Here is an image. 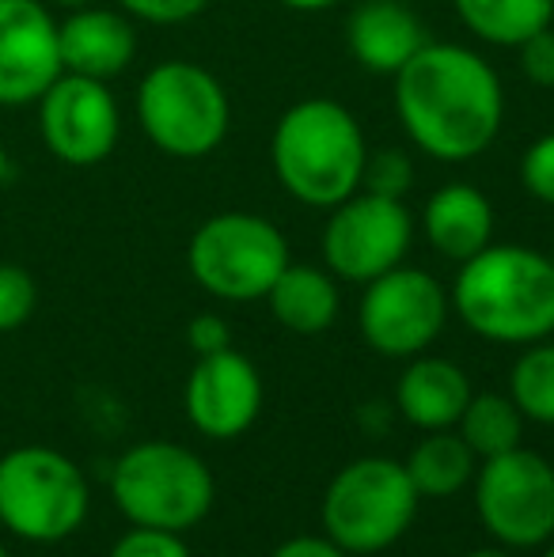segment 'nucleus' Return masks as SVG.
<instances>
[{"mask_svg":"<svg viewBox=\"0 0 554 557\" xmlns=\"http://www.w3.org/2000/svg\"><path fill=\"white\" fill-rule=\"evenodd\" d=\"M395 117L418 152L441 163L482 156L502 133L505 91L494 65L459 42H426L392 76Z\"/></svg>","mask_w":554,"mask_h":557,"instance_id":"nucleus-1","label":"nucleus"},{"mask_svg":"<svg viewBox=\"0 0 554 557\" xmlns=\"http://www.w3.org/2000/svg\"><path fill=\"white\" fill-rule=\"evenodd\" d=\"M452 311L487 342L532 345L554 334V258L520 243H490L459 262Z\"/></svg>","mask_w":554,"mask_h":557,"instance_id":"nucleus-2","label":"nucleus"},{"mask_svg":"<svg viewBox=\"0 0 554 557\" xmlns=\"http://www.w3.org/2000/svg\"><path fill=\"white\" fill-rule=\"evenodd\" d=\"M365 140L361 122L338 99L311 96L293 103L270 133V168L278 186L308 209H334L361 190Z\"/></svg>","mask_w":554,"mask_h":557,"instance_id":"nucleus-3","label":"nucleus"},{"mask_svg":"<svg viewBox=\"0 0 554 557\" xmlns=\"http://www.w3.org/2000/svg\"><path fill=\"white\" fill-rule=\"evenodd\" d=\"M111 497L134 528L183 535L213 512L217 482L198 451L171 441H145L114 462Z\"/></svg>","mask_w":554,"mask_h":557,"instance_id":"nucleus-4","label":"nucleus"},{"mask_svg":"<svg viewBox=\"0 0 554 557\" xmlns=\"http://www.w3.org/2000/svg\"><path fill=\"white\" fill-rule=\"evenodd\" d=\"M418 490L407 462L387 455L354 459L331 478L323 493V535L346 554H384L410 531L418 516Z\"/></svg>","mask_w":554,"mask_h":557,"instance_id":"nucleus-5","label":"nucleus"},{"mask_svg":"<svg viewBox=\"0 0 554 557\" xmlns=\"http://www.w3.org/2000/svg\"><path fill=\"white\" fill-rule=\"evenodd\" d=\"M137 122L163 156L201 160L229 137L232 103L224 84L206 65L175 58L140 76Z\"/></svg>","mask_w":554,"mask_h":557,"instance_id":"nucleus-6","label":"nucleus"},{"mask_svg":"<svg viewBox=\"0 0 554 557\" xmlns=\"http://www.w3.org/2000/svg\"><path fill=\"white\" fill-rule=\"evenodd\" d=\"M88 478L53 447H15L0 459V528L23 543H65L88 520Z\"/></svg>","mask_w":554,"mask_h":557,"instance_id":"nucleus-7","label":"nucleus"},{"mask_svg":"<svg viewBox=\"0 0 554 557\" xmlns=\"http://www.w3.org/2000/svg\"><path fill=\"white\" fill-rule=\"evenodd\" d=\"M186 265L213 300H267L270 285L288 265V239L267 216L217 213L190 235Z\"/></svg>","mask_w":554,"mask_h":557,"instance_id":"nucleus-8","label":"nucleus"},{"mask_svg":"<svg viewBox=\"0 0 554 557\" xmlns=\"http://www.w3.org/2000/svg\"><path fill=\"white\" fill-rule=\"evenodd\" d=\"M475 512L487 535L509 550H535L554 539V467L540 451L513 447L475 470Z\"/></svg>","mask_w":554,"mask_h":557,"instance_id":"nucleus-9","label":"nucleus"},{"mask_svg":"<svg viewBox=\"0 0 554 557\" xmlns=\"http://www.w3.org/2000/svg\"><path fill=\"white\" fill-rule=\"evenodd\" d=\"M448 288L418 265H395L365 285L357 304V326L369 349L387 360H410L426 352L448 323Z\"/></svg>","mask_w":554,"mask_h":557,"instance_id":"nucleus-10","label":"nucleus"},{"mask_svg":"<svg viewBox=\"0 0 554 557\" xmlns=\"http://www.w3.org/2000/svg\"><path fill=\"white\" fill-rule=\"evenodd\" d=\"M327 213L331 216L323 227V262L338 281L369 285L372 277L407 262L415 243V216L407 201L357 190Z\"/></svg>","mask_w":554,"mask_h":557,"instance_id":"nucleus-11","label":"nucleus"},{"mask_svg":"<svg viewBox=\"0 0 554 557\" xmlns=\"http://www.w3.org/2000/svg\"><path fill=\"white\" fill-rule=\"evenodd\" d=\"M38 133L53 160L96 168L119 148L122 111L107 81L61 73L38 99Z\"/></svg>","mask_w":554,"mask_h":557,"instance_id":"nucleus-12","label":"nucleus"},{"mask_svg":"<svg viewBox=\"0 0 554 557\" xmlns=\"http://www.w3.org/2000/svg\"><path fill=\"white\" fill-rule=\"evenodd\" d=\"M186 421L209 441H236L262 413V375L244 352L221 349L198 357L183 391Z\"/></svg>","mask_w":554,"mask_h":557,"instance_id":"nucleus-13","label":"nucleus"},{"mask_svg":"<svg viewBox=\"0 0 554 557\" xmlns=\"http://www.w3.org/2000/svg\"><path fill=\"white\" fill-rule=\"evenodd\" d=\"M61 69L58 20L42 0H0V107H30Z\"/></svg>","mask_w":554,"mask_h":557,"instance_id":"nucleus-14","label":"nucleus"},{"mask_svg":"<svg viewBox=\"0 0 554 557\" xmlns=\"http://www.w3.org/2000/svg\"><path fill=\"white\" fill-rule=\"evenodd\" d=\"M61 69L91 81H114L137 58V30L126 12L114 8H73L58 23Z\"/></svg>","mask_w":554,"mask_h":557,"instance_id":"nucleus-15","label":"nucleus"},{"mask_svg":"<svg viewBox=\"0 0 554 557\" xmlns=\"http://www.w3.org/2000/svg\"><path fill=\"white\" fill-rule=\"evenodd\" d=\"M418 12L403 0H361L346 20V46L372 76H395L426 46Z\"/></svg>","mask_w":554,"mask_h":557,"instance_id":"nucleus-16","label":"nucleus"},{"mask_svg":"<svg viewBox=\"0 0 554 557\" xmlns=\"http://www.w3.org/2000/svg\"><path fill=\"white\" fill-rule=\"evenodd\" d=\"M471 395V380H467V372L456 360L426 357V352L410 357L399 383H395V406L421 433L456 429Z\"/></svg>","mask_w":554,"mask_h":557,"instance_id":"nucleus-17","label":"nucleus"},{"mask_svg":"<svg viewBox=\"0 0 554 557\" xmlns=\"http://www.w3.org/2000/svg\"><path fill=\"white\" fill-rule=\"evenodd\" d=\"M421 232L441 258L467 262L494 243V206L479 186L448 183L429 194L421 209Z\"/></svg>","mask_w":554,"mask_h":557,"instance_id":"nucleus-18","label":"nucleus"},{"mask_svg":"<svg viewBox=\"0 0 554 557\" xmlns=\"http://www.w3.org/2000/svg\"><path fill=\"white\" fill-rule=\"evenodd\" d=\"M270 315L278 319L285 331L293 334H323L334 326L342 311V293H338V277L331 270H319V265H304V262H288L278 273V281L267 293Z\"/></svg>","mask_w":554,"mask_h":557,"instance_id":"nucleus-19","label":"nucleus"},{"mask_svg":"<svg viewBox=\"0 0 554 557\" xmlns=\"http://www.w3.org/2000/svg\"><path fill=\"white\" fill-rule=\"evenodd\" d=\"M475 470H479V455L452 429L426 433L407 459V474L418 497H456L475 482Z\"/></svg>","mask_w":554,"mask_h":557,"instance_id":"nucleus-20","label":"nucleus"},{"mask_svg":"<svg viewBox=\"0 0 554 557\" xmlns=\"http://www.w3.org/2000/svg\"><path fill=\"white\" fill-rule=\"evenodd\" d=\"M452 8L479 42L502 50H517L554 23V0H452Z\"/></svg>","mask_w":554,"mask_h":557,"instance_id":"nucleus-21","label":"nucleus"},{"mask_svg":"<svg viewBox=\"0 0 554 557\" xmlns=\"http://www.w3.org/2000/svg\"><path fill=\"white\" fill-rule=\"evenodd\" d=\"M456 433L464 436L479 459H494V455L520 447V441H525V413L517 410V403L509 395L487 391V395H471Z\"/></svg>","mask_w":554,"mask_h":557,"instance_id":"nucleus-22","label":"nucleus"},{"mask_svg":"<svg viewBox=\"0 0 554 557\" xmlns=\"http://www.w3.org/2000/svg\"><path fill=\"white\" fill-rule=\"evenodd\" d=\"M509 398L525 421L535 425H554V342H532L525 345L509 372Z\"/></svg>","mask_w":554,"mask_h":557,"instance_id":"nucleus-23","label":"nucleus"},{"mask_svg":"<svg viewBox=\"0 0 554 557\" xmlns=\"http://www.w3.org/2000/svg\"><path fill=\"white\" fill-rule=\"evenodd\" d=\"M415 186V163L403 148H380V152L365 156L361 171V190L380 194V198L403 201Z\"/></svg>","mask_w":554,"mask_h":557,"instance_id":"nucleus-24","label":"nucleus"},{"mask_svg":"<svg viewBox=\"0 0 554 557\" xmlns=\"http://www.w3.org/2000/svg\"><path fill=\"white\" fill-rule=\"evenodd\" d=\"M38 288L23 265L0 262V334H12L35 315Z\"/></svg>","mask_w":554,"mask_h":557,"instance_id":"nucleus-25","label":"nucleus"},{"mask_svg":"<svg viewBox=\"0 0 554 557\" xmlns=\"http://www.w3.org/2000/svg\"><path fill=\"white\" fill-rule=\"evenodd\" d=\"M520 186L540 206L554 209V133H543L525 148V156H520Z\"/></svg>","mask_w":554,"mask_h":557,"instance_id":"nucleus-26","label":"nucleus"},{"mask_svg":"<svg viewBox=\"0 0 554 557\" xmlns=\"http://www.w3.org/2000/svg\"><path fill=\"white\" fill-rule=\"evenodd\" d=\"M111 557H194V554L178 531L130 528L126 535L111 546Z\"/></svg>","mask_w":554,"mask_h":557,"instance_id":"nucleus-27","label":"nucleus"},{"mask_svg":"<svg viewBox=\"0 0 554 557\" xmlns=\"http://www.w3.org/2000/svg\"><path fill=\"white\" fill-rule=\"evenodd\" d=\"M122 12L134 15L140 23H156V27H178L190 23L209 8V0H119Z\"/></svg>","mask_w":554,"mask_h":557,"instance_id":"nucleus-28","label":"nucleus"},{"mask_svg":"<svg viewBox=\"0 0 554 557\" xmlns=\"http://www.w3.org/2000/svg\"><path fill=\"white\" fill-rule=\"evenodd\" d=\"M517 61L525 81H532L535 88H554V23L517 46Z\"/></svg>","mask_w":554,"mask_h":557,"instance_id":"nucleus-29","label":"nucleus"},{"mask_svg":"<svg viewBox=\"0 0 554 557\" xmlns=\"http://www.w3.org/2000/svg\"><path fill=\"white\" fill-rule=\"evenodd\" d=\"M186 345H190L198 357L232 349V326L224 323L221 315H213V311H206V315H194L190 323H186Z\"/></svg>","mask_w":554,"mask_h":557,"instance_id":"nucleus-30","label":"nucleus"},{"mask_svg":"<svg viewBox=\"0 0 554 557\" xmlns=\"http://www.w3.org/2000/svg\"><path fill=\"white\" fill-rule=\"evenodd\" d=\"M270 557H354V554H346L327 535H296V539H285Z\"/></svg>","mask_w":554,"mask_h":557,"instance_id":"nucleus-31","label":"nucleus"},{"mask_svg":"<svg viewBox=\"0 0 554 557\" xmlns=\"http://www.w3.org/2000/svg\"><path fill=\"white\" fill-rule=\"evenodd\" d=\"M278 4L293 8V12H327V8L342 4V0H278Z\"/></svg>","mask_w":554,"mask_h":557,"instance_id":"nucleus-32","label":"nucleus"},{"mask_svg":"<svg viewBox=\"0 0 554 557\" xmlns=\"http://www.w3.org/2000/svg\"><path fill=\"white\" fill-rule=\"evenodd\" d=\"M464 557H517V554H513L509 550V546H479V550H467Z\"/></svg>","mask_w":554,"mask_h":557,"instance_id":"nucleus-33","label":"nucleus"},{"mask_svg":"<svg viewBox=\"0 0 554 557\" xmlns=\"http://www.w3.org/2000/svg\"><path fill=\"white\" fill-rule=\"evenodd\" d=\"M8 171H12V160H8V148H4V140H0V186L8 183Z\"/></svg>","mask_w":554,"mask_h":557,"instance_id":"nucleus-34","label":"nucleus"},{"mask_svg":"<svg viewBox=\"0 0 554 557\" xmlns=\"http://www.w3.org/2000/svg\"><path fill=\"white\" fill-rule=\"evenodd\" d=\"M50 4L69 8V12H73V8H88V4H96V0H50Z\"/></svg>","mask_w":554,"mask_h":557,"instance_id":"nucleus-35","label":"nucleus"},{"mask_svg":"<svg viewBox=\"0 0 554 557\" xmlns=\"http://www.w3.org/2000/svg\"><path fill=\"white\" fill-rule=\"evenodd\" d=\"M543 557H554V539H551V543H547V550H543Z\"/></svg>","mask_w":554,"mask_h":557,"instance_id":"nucleus-36","label":"nucleus"},{"mask_svg":"<svg viewBox=\"0 0 554 557\" xmlns=\"http://www.w3.org/2000/svg\"><path fill=\"white\" fill-rule=\"evenodd\" d=\"M551 258H554V232H551Z\"/></svg>","mask_w":554,"mask_h":557,"instance_id":"nucleus-37","label":"nucleus"},{"mask_svg":"<svg viewBox=\"0 0 554 557\" xmlns=\"http://www.w3.org/2000/svg\"><path fill=\"white\" fill-rule=\"evenodd\" d=\"M0 557H8V550H4V543H0Z\"/></svg>","mask_w":554,"mask_h":557,"instance_id":"nucleus-38","label":"nucleus"}]
</instances>
